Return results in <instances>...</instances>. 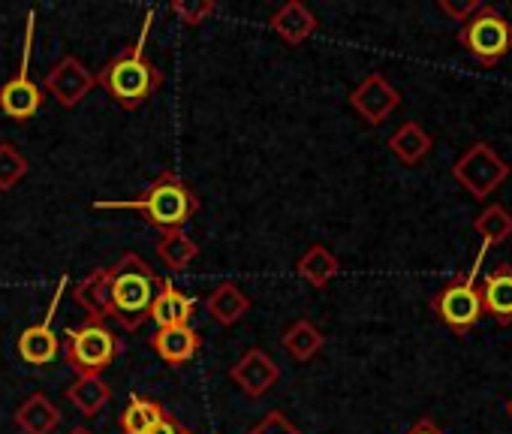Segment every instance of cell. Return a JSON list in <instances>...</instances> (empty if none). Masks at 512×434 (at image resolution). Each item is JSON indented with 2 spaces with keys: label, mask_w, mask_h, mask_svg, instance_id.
I'll return each mask as SVG.
<instances>
[{
  "label": "cell",
  "mask_w": 512,
  "mask_h": 434,
  "mask_svg": "<svg viewBox=\"0 0 512 434\" xmlns=\"http://www.w3.org/2000/svg\"><path fill=\"white\" fill-rule=\"evenodd\" d=\"M160 284L163 278L139 254L127 251L115 266L94 269L73 290V299L88 320H115L124 332H136L148 320Z\"/></svg>",
  "instance_id": "6da1fadb"
},
{
  "label": "cell",
  "mask_w": 512,
  "mask_h": 434,
  "mask_svg": "<svg viewBox=\"0 0 512 434\" xmlns=\"http://www.w3.org/2000/svg\"><path fill=\"white\" fill-rule=\"evenodd\" d=\"M94 208L100 211H136L145 224L163 233L184 230L190 217L199 211V196L187 187V181L175 172H160L136 199H121V202H106L97 199Z\"/></svg>",
  "instance_id": "7a4b0ae2"
},
{
  "label": "cell",
  "mask_w": 512,
  "mask_h": 434,
  "mask_svg": "<svg viewBox=\"0 0 512 434\" xmlns=\"http://www.w3.org/2000/svg\"><path fill=\"white\" fill-rule=\"evenodd\" d=\"M151 25H154V10L145 13V22H142V31H139L136 43L127 46L121 55H115L97 73V85L127 112L145 106L157 94V88L163 85V73L145 58V43H148Z\"/></svg>",
  "instance_id": "3957f363"
},
{
  "label": "cell",
  "mask_w": 512,
  "mask_h": 434,
  "mask_svg": "<svg viewBox=\"0 0 512 434\" xmlns=\"http://www.w3.org/2000/svg\"><path fill=\"white\" fill-rule=\"evenodd\" d=\"M121 353L118 335L97 320H85L79 329L64 332V356L76 374H103Z\"/></svg>",
  "instance_id": "277c9868"
},
{
  "label": "cell",
  "mask_w": 512,
  "mask_h": 434,
  "mask_svg": "<svg viewBox=\"0 0 512 434\" xmlns=\"http://www.w3.org/2000/svg\"><path fill=\"white\" fill-rule=\"evenodd\" d=\"M431 311L449 332H455V335L473 332L479 326V320L485 317L479 284H476V269L458 272L449 284H443L431 296Z\"/></svg>",
  "instance_id": "5b68a950"
},
{
  "label": "cell",
  "mask_w": 512,
  "mask_h": 434,
  "mask_svg": "<svg viewBox=\"0 0 512 434\" xmlns=\"http://www.w3.org/2000/svg\"><path fill=\"white\" fill-rule=\"evenodd\" d=\"M458 43L476 64L494 67L512 52V22L506 16H500L494 7L482 4L479 13L461 25Z\"/></svg>",
  "instance_id": "8992f818"
},
{
  "label": "cell",
  "mask_w": 512,
  "mask_h": 434,
  "mask_svg": "<svg viewBox=\"0 0 512 434\" xmlns=\"http://www.w3.org/2000/svg\"><path fill=\"white\" fill-rule=\"evenodd\" d=\"M34 37H37V13H28L25 22V49H22V64L19 70L0 85V112H4L10 121L16 124H28L37 118V112L43 109V88L28 76L31 70V55H34Z\"/></svg>",
  "instance_id": "52a82bcc"
},
{
  "label": "cell",
  "mask_w": 512,
  "mask_h": 434,
  "mask_svg": "<svg viewBox=\"0 0 512 434\" xmlns=\"http://www.w3.org/2000/svg\"><path fill=\"white\" fill-rule=\"evenodd\" d=\"M455 181L473 196V199H488L509 175L512 166L488 145V142H473L452 166Z\"/></svg>",
  "instance_id": "ba28073f"
},
{
  "label": "cell",
  "mask_w": 512,
  "mask_h": 434,
  "mask_svg": "<svg viewBox=\"0 0 512 434\" xmlns=\"http://www.w3.org/2000/svg\"><path fill=\"white\" fill-rule=\"evenodd\" d=\"M67 287H70V278L61 275V281H58V287H55V293H52V305H49L46 317H43L40 323L28 326V329L19 335V356H22L28 365H34V368L52 365V362L58 359V353H61V338L55 335L52 320H55V314H58V308H61V299H64V290H67Z\"/></svg>",
  "instance_id": "9c48e42d"
},
{
  "label": "cell",
  "mask_w": 512,
  "mask_h": 434,
  "mask_svg": "<svg viewBox=\"0 0 512 434\" xmlns=\"http://www.w3.org/2000/svg\"><path fill=\"white\" fill-rule=\"evenodd\" d=\"M43 88H46L64 109H76V106L97 88V73H91L76 55H64V58L43 76Z\"/></svg>",
  "instance_id": "30bf717a"
},
{
  "label": "cell",
  "mask_w": 512,
  "mask_h": 434,
  "mask_svg": "<svg viewBox=\"0 0 512 434\" xmlns=\"http://www.w3.org/2000/svg\"><path fill=\"white\" fill-rule=\"evenodd\" d=\"M350 106L368 127H380L401 106V94L383 73H371L353 88Z\"/></svg>",
  "instance_id": "8fae6325"
},
{
  "label": "cell",
  "mask_w": 512,
  "mask_h": 434,
  "mask_svg": "<svg viewBox=\"0 0 512 434\" xmlns=\"http://www.w3.org/2000/svg\"><path fill=\"white\" fill-rule=\"evenodd\" d=\"M229 377L247 398H263L266 392L278 386L281 368L263 347H253L229 368Z\"/></svg>",
  "instance_id": "7c38bea8"
},
{
  "label": "cell",
  "mask_w": 512,
  "mask_h": 434,
  "mask_svg": "<svg viewBox=\"0 0 512 434\" xmlns=\"http://www.w3.org/2000/svg\"><path fill=\"white\" fill-rule=\"evenodd\" d=\"M479 296H482V311L497 326H509L512 323V266L497 263L479 284Z\"/></svg>",
  "instance_id": "4fadbf2b"
},
{
  "label": "cell",
  "mask_w": 512,
  "mask_h": 434,
  "mask_svg": "<svg viewBox=\"0 0 512 434\" xmlns=\"http://www.w3.org/2000/svg\"><path fill=\"white\" fill-rule=\"evenodd\" d=\"M199 347H202V335L193 326H169L151 335V350L172 368L193 362Z\"/></svg>",
  "instance_id": "5bb4252c"
},
{
  "label": "cell",
  "mask_w": 512,
  "mask_h": 434,
  "mask_svg": "<svg viewBox=\"0 0 512 434\" xmlns=\"http://www.w3.org/2000/svg\"><path fill=\"white\" fill-rule=\"evenodd\" d=\"M193 311H196V299L181 293L172 281L163 278L154 302H151V320L157 323V329H169V326H190L193 320Z\"/></svg>",
  "instance_id": "9a60e30c"
},
{
  "label": "cell",
  "mask_w": 512,
  "mask_h": 434,
  "mask_svg": "<svg viewBox=\"0 0 512 434\" xmlns=\"http://www.w3.org/2000/svg\"><path fill=\"white\" fill-rule=\"evenodd\" d=\"M269 28H272L284 43L302 46V43H308V40L317 34L320 22H317V16L302 4V0H290V4H284V7L269 19Z\"/></svg>",
  "instance_id": "2e32d148"
},
{
  "label": "cell",
  "mask_w": 512,
  "mask_h": 434,
  "mask_svg": "<svg viewBox=\"0 0 512 434\" xmlns=\"http://www.w3.org/2000/svg\"><path fill=\"white\" fill-rule=\"evenodd\" d=\"M205 311L208 317L217 323V326H235L247 311H250V296L232 284V281H223L211 290V296L205 299Z\"/></svg>",
  "instance_id": "e0dca14e"
},
{
  "label": "cell",
  "mask_w": 512,
  "mask_h": 434,
  "mask_svg": "<svg viewBox=\"0 0 512 434\" xmlns=\"http://www.w3.org/2000/svg\"><path fill=\"white\" fill-rule=\"evenodd\" d=\"M16 425L22 434H52L61 425V410L43 392L25 398L16 410Z\"/></svg>",
  "instance_id": "ac0fdd59"
},
{
  "label": "cell",
  "mask_w": 512,
  "mask_h": 434,
  "mask_svg": "<svg viewBox=\"0 0 512 434\" xmlns=\"http://www.w3.org/2000/svg\"><path fill=\"white\" fill-rule=\"evenodd\" d=\"M112 398V386L100 374H76V380L67 386V401L82 416H97Z\"/></svg>",
  "instance_id": "d6986e66"
},
{
  "label": "cell",
  "mask_w": 512,
  "mask_h": 434,
  "mask_svg": "<svg viewBox=\"0 0 512 434\" xmlns=\"http://www.w3.org/2000/svg\"><path fill=\"white\" fill-rule=\"evenodd\" d=\"M431 148H434L431 133H428L422 124H416V121L401 124V127L389 136V151H392L401 163H407V166L422 163V160L431 154Z\"/></svg>",
  "instance_id": "ffe728a7"
},
{
  "label": "cell",
  "mask_w": 512,
  "mask_h": 434,
  "mask_svg": "<svg viewBox=\"0 0 512 434\" xmlns=\"http://www.w3.org/2000/svg\"><path fill=\"white\" fill-rule=\"evenodd\" d=\"M338 272H341V263H338V257H335L326 245H311V248L299 257V263H296V275L305 278V281H308L311 287H317V290L329 287V284L338 278Z\"/></svg>",
  "instance_id": "44dd1931"
},
{
  "label": "cell",
  "mask_w": 512,
  "mask_h": 434,
  "mask_svg": "<svg viewBox=\"0 0 512 434\" xmlns=\"http://www.w3.org/2000/svg\"><path fill=\"white\" fill-rule=\"evenodd\" d=\"M166 416V407L154 398L145 395H130L127 407L118 413V431L121 434H145L148 428H154L160 419Z\"/></svg>",
  "instance_id": "7402d4cb"
},
{
  "label": "cell",
  "mask_w": 512,
  "mask_h": 434,
  "mask_svg": "<svg viewBox=\"0 0 512 434\" xmlns=\"http://www.w3.org/2000/svg\"><path fill=\"white\" fill-rule=\"evenodd\" d=\"M281 344H284L287 356H293L296 362H311V359L323 350L326 335H323L311 320H296V323L284 332Z\"/></svg>",
  "instance_id": "603a6c76"
},
{
  "label": "cell",
  "mask_w": 512,
  "mask_h": 434,
  "mask_svg": "<svg viewBox=\"0 0 512 434\" xmlns=\"http://www.w3.org/2000/svg\"><path fill=\"white\" fill-rule=\"evenodd\" d=\"M199 257V245L193 236H187L184 230L175 233H163L157 242V260L163 266H169L172 272H184L193 260Z\"/></svg>",
  "instance_id": "cb8c5ba5"
},
{
  "label": "cell",
  "mask_w": 512,
  "mask_h": 434,
  "mask_svg": "<svg viewBox=\"0 0 512 434\" xmlns=\"http://www.w3.org/2000/svg\"><path fill=\"white\" fill-rule=\"evenodd\" d=\"M473 230H476V236L485 242V248H497V245H503L509 236H512V214H509V208H503V205H485L482 211H479V217L473 221Z\"/></svg>",
  "instance_id": "d4e9b609"
},
{
  "label": "cell",
  "mask_w": 512,
  "mask_h": 434,
  "mask_svg": "<svg viewBox=\"0 0 512 434\" xmlns=\"http://www.w3.org/2000/svg\"><path fill=\"white\" fill-rule=\"evenodd\" d=\"M28 169H31L28 157L10 139H0V190L7 193V190L19 187V181L28 175Z\"/></svg>",
  "instance_id": "484cf974"
},
{
  "label": "cell",
  "mask_w": 512,
  "mask_h": 434,
  "mask_svg": "<svg viewBox=\"0 0 512 434\" xmlns=\"http://www.w3.org/2000/svg\"><path fill=\"white\" fill-rule=\"evenodd\" d=\"M214 13H217V4H211V0H175L172 4V16H178L181 25L187 28H199Z\"/></svg>",
  "instance_id": "4316f807"
},
{
  "label": "cell",
  "mask_w": 512,
  "mask_h": 434,
  "mask_svg": "<svg viewBox=\"0 0 512 434\" xmlns=\"http://www.w3.org/2000/svg\"><path fill=\"white\" fill-rule=\"evenodd\" d=\"M247 434H302L299 425H293L281 410H269L260 422H256Z\"/></svg>",
  "instance_id": "83f0119b"
},
{
  "label": "cell",
  "mask_w": 512,
  "mask_h": 434,
  "mask_svg": "<svg viewBox=\"0 0 512 434\" xmlns=\"http://www.w3.org/2000/svg\"><path fill=\"white\" fill-rule=\"evenodd\" d=\"M440 13H446L452 22H458V25H464L470 16H476L479 13V0H461V4H458V0H440Z\"/></svg>",
  "instance_id": "f1b7e54d"
},
{
  "label": "cell",
  "mask_w": 512,
  "mask_h": 434,
  "mask_svg": "<svg viewBox=\"0 0 512 434\" xmlns=\"http://www.w3.org/2000/svg\"><path fill=\"white\" fill-rule=\"evenodd\" d=\"M145 434H193V431H190V428H184L175 416H169V413H166V416H163L154 428H148Z\"/></svg>",
  "instance_id": "f546056e"
},
{
  "label": "cell",
  "mask_w": 512,
  "mask_h": 434,
  "mask_svg": "<svg viewBox=\"0 0 512 434\" xmlns=\"http://www.w3.org/2000/svg\"><path fill=\"white\" fill-rule=\"evenodd\" d=\"M404 434H446V431H443L431 416H422V419H416Z\"/></svg>",
  "instance_id": "4dcf8cb0"
},
{
  "label": "cell",
  "mask_w": 512,
  "mask_h": 434,
  "mask_svg": "<svg viewBox=\"0 0 512 434\" xmlns=\"http://www.w3.org/2000/svg\"><path fill=\"white\" fill-rule=\"evenodd\" d=\"M70 434H94V431H91V428H85V425H79V428H73Z\"/></svg>",
  "instance_id": "1f68e13d"
},
{
  "label": "cell",
  "mask_w": 512,
  "mask_h": 434,
  "mask_svg": "<svg viewBox=\"0 0 512 434\" xmlns=\"http://www.w3.org/2000/svg\"><path fill=\"white\" fill-rule=\"evenodd\" d=\"M506 413H509V419H512V395H509V401H506Z\"/></svg>",
  "instance_id": "d6a6232c"
}]
</instances>
